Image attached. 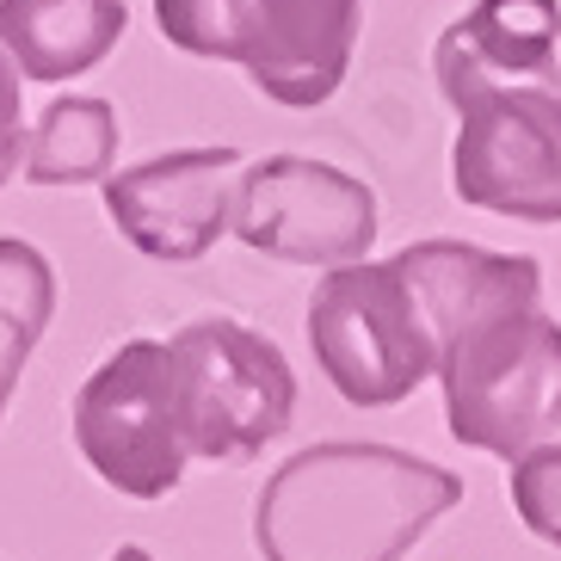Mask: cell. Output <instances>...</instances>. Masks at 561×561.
<instances>
[{
    "label": "cell",
    "instance_id": "9c48e42d",
    "mask_svg": "<svg viewBox=\"0 0 561 561\" xmlns=\"http://www.w3.org/2000/svg\"><path fill=\"white\" fill-rule=\"evenodd\" d=\"M234 173H241V154L229 142H216V149H173L142 167L105 173L100 198H105V216L117 222V234L136 253L167 260V265H192L229 234Z\"/></svg>",
    "mask_w": 561,
    "mask_h": 561
},
{
    "label": "cell",
    "instance_id": "3957f363",
    "mask_svg": "<svg viewBox=\"0 0 561 561\" xmlns=\"http://www.w3.org/2000/svg\"><path fill=\"white\" fill-rule=\"evenodd\" d=\"M450 438L494 457H525L561 426V321L537 302H506L438 340Z\"/></svg>",
    "mask_w": 561,
    "mask_h": 561
},
{
    "label": "cell",
    "instance_id": "7c38bea8",
    "mask_svg": "<svg viewBox=\"0 0 561 561\" xmlns=\"http://www.w3.org/2000/svg\"><path fill=\"white\" fill-rule=\"evenodd\" d=\"M130 0H0V50L25 81H75L124 44Z\"/></svg>",
    "mask_w": 561,
    "mask_h": 561
},
{
    "label": "cell",
    "instance_id": "8992f818",
    "mask_svg": "<svg viewBox=\"0 0 561 561\" xmlns=\"http://www.w3.org/2000/svg\"><path fill=\"white\" fill-rule=\"evenodd\" d=\"M450 192L512 222H561V68L450 100Z\"/></svg>",
    "mask_w": 561,
    "mask_h": 561
},
{
    "label": "cell",
    "instance_id": "5b68a950",
    "mask_svg": "<svg viewBox=\"0 0 561 561\" xmlns=\"http://www.w3.org/2000/svg\"><path fill=\"white\" fill-rule=\"evenodd\" d=\"M167 358H173V401H180L192 457L253 462L290 432L297 370L278 340L241 328L229 314H204L167 340Z\"/></svg>",
    "mask_w": 561,
    "mask_h": 561
},
{
    "label": "cell",
    "instance_id": "52a82bcc",
    "mask_svg": "<svg viewBox=\"0 0 561 561\" xmlns=\"http://www.w3.org/2000/svg\"><path fill=\"white\" fill-rule=\"evenodd\" d=\"M87 469L130 500H167L185 481V426L173 401V358L161 340H130L81 382L68 413Z\"/></svg>",
    "mask_w": 561,
    "mask_h": 561
},
{
    "label": "cell",
    "instance_id": "7a4b0ae2",
    "mask_svg": "<svg viewBox=\"0 0 561 561\" xmlns=\"http://www.w3.org/2000/svg\"><path fill=\"white\" fill-rule=\"evenodd\" d=\"M173 50L234 62L272 105L314 112L340 93L364 0H154Z\"/></svg>",
    "mask_w": 561,
    "mask_h": 561
},
{
    "label": "cell",
    "instance_id": "e0dca14e",
    "mask_svg": "<svg viewBox=\"0 0 561 561\" xmlns=\"http://www.w3.org/2000/svg\"><path fill=\"white\" fill-rule=\"evenodd\" d=\"M112 561H154V556H149L142 543H117V549H112Z\"/></svg>",
    "mask_w": 561,
    "mask_h": 561
},
{
    "label": "cell",
    "instance_id": "2e32d148",
    "mask_svg": "<svg viewBox=\"0 0 561 561\" xmlns=\"http://www.w3.org/2000/svg\"><path fill=\"white\" fill-rule=\"evenodd\" d=\"M19 62L7 50H0V185L19 173V161H25V93H19Z\"/></svg>",
    "mask_w": 561,
    "mask_h": 561
},
{
    "label": "cell",
    "instance_id": "277c9868",
    "mask_svg": "<svg viewBox=\"0 0 561 561\" xmlns=\"http://www.w3.org/2000/svg\"><path fill=\"white\" fill-rule=\"evenodd\" d=\"M309 346L352 408H396L438 377V340L401 260L328 265L309 297Z\"/></svg>",
    "mask_w": 561,
    "mask_h": 561
},
{
    "label": "cell",
    "instance_id": "ba28073f",
    "mask_svg": "<svg viewBox=\"0 0 561 561\" xmlns=\"http://www.w3.org/2000/svg\"><path fill=\"white\" fill-rule=\"evenodd\" d=\"M377 192L333 161L265 154L234 173L229 234L284 265H346L370 260L377 241Z\"/></svg>",
    "mask_w": 561,
    "mask_h": 561
},
{
    "label": "cell",
    "instance_id": "30bf717a",
    "mask_svg": "<svg viewBox=\"0 0 561 561\" xmlns=\"http://www.w3.org/2000/svg\"><path fill=\"white\" fill-rule=\"evenodd\" d=\"M556 50H561V0H476L438 37L432 68H438V93L457 100L469 87L549 75V68H561Z\"/></svg>",
    "mask_w": 561,
    "mask_h": 561
},
{
    "label": "cell",
    "instance_id": "4fadbf2b",
    "mask_svg": "<svg viewBox=\"0 0 561 561\" xmlns=\"http://www.w3.org/2000/svg\"><path fill=\"white\" fill-rule=\"evenodd\" d=\"M117 161V112L100 93H68L50 100L44 117L25 130V185H100Z\"/></svg>",
    "mask_w": 561,
    "mask_h": 561
},
{
    "label": "cell",
    "instance_id": "9a60e30c",
    "mask_svg": "<svg viewBox=\"0 0 561 561\" xmlns=\"http://www.w3.org/2000/svg\"><path fill=\"white\" fill-rule=\"evenodd\" d=\"M506 494L530 537L561 549V445H530L525 457H512Z\"/></svg>",
    "mask_w": 561,
    "mask_h": 561
},
{
    "label": "cell",
    "instance_id": "5bb4252c",
    "mask_svg": "<svg viewBox=\"0 0 561 561\" xmlns=\"http://www.w3.org/2000/svg\"><path fill=\"white\" fill-rule=\"evenodd\" d=\"M56 321V265L32 248L0 234V420L19 396V377L32 364L37 340Z\"/></svg>",
    "mask_w": 561,
    "mask_h": 561
},
{
    "label": "cell",
    "instance_id": "6da1fadb",
    "mask_svg": "<svg viewBox=\"0 0 561 561\" xmlns=\"http://www.w3.org/2000/svg\"><path fill=\"white\" fill-rule=\"evenodd\" d=\"M462 500V476L396 445H309L253 500L265 561H401Z\"/></svg>",
    "mask_w": 561,
    "mask_h": 561
},
{
    "label": "cell",
    "instance_id": "8fae6325",
    "mask_svg": "<svg viewBox=\"0 0 561 561\" xmlns=\"http://www.w3.org/2000/svg\"><path fill=\"white\" fill-rule=\"evenodd\" d=\"M396 260L408 265L413 290L426 302L432 340L457 333L462 321H476L488 309L543 297V272H537L530 253H488L476 241H413Z\"/></svg>",
    "mask_w": 561,
    "mask_h": 561
}]
</instances>
